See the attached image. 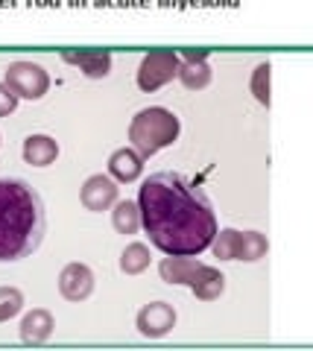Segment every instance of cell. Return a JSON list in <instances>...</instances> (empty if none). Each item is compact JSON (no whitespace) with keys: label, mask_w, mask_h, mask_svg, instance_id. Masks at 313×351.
I'll use <instances>...</instances> for the list:
<instances>
[{"label":"cell","mask_w":313,"mask_h":351,"mask_svg":"<svg viewBox=\"0 0 313 351\" xmlns=\"http://www.w3.org/2000/svg\"><path fill=\"white\" fill-rule=\"evenodd\" d=\"M141 173H144V158L132 147H121L109 156V176L114 182H121V184L138 182Z\"/></svg>","instance_id":"obj_12"},{"label":"cell","mask_w":313,"mask_h":351,"mask_svg":"<svg viewBox=\"0 0 313 351\" xmlns=\"http://www.w3.org/2000/svg\"><path fill=\"white\" fill-rule=\"evenodd\" d=\"M21 156L29 167H50L59 158V144L50 135H29L21 147Z\"/></svg>","instance_id":"obj_13"},{"label":"cell","mask_w":313,"mask_h":351,"mask_svg":"<svg viewBox=\"0 0 313 351\" xmlns=\"http://www.w3.org/2000/svg\"><path fill=\"white\" fill-rule=\"evenodd\" d=\"M79 202L94 214L109 211V208L117 202V182L112 176H103V173L88 176L82 184V191H79Z\"/></svg>","instance_id":"obj_7"},{"label":"cell","mask_w":313,"mask_h":351,"mask_svg":"<svg viewBox=\"0 0 313 351\" xmlns=\"http://www.w3.org/2000/svg\"><path fill=\"white\" fill-rule=\"evenodd\" d=\"M179 59H208V50H185V53H181V56Z\"/></svg>","instance_id":"obj_23"},{"label":"cell","mask_w":313,"mask_h":351,"mask_svg":"<svg viewBox=\"0 0 313 351\" xmlns=\"http://www.w3.org/2000/svg\"><path fill=\"white\" fill-rule=\"evenodd\" d=\"M179 82L188 88V91H202V88L211 85V64L208 59H179Z\"/></svg>","instance_id":"obj_15"},{"label":"cell","mask_w":313,"mask_h":351,"mask_svg":"<svg viewBox=\"0 0 313 351\" xmlns=\"http://www.w3.org/2000/svg\"><path fill=\"white\" fill-rule=\"evenodd\" d=\"M149 261H153V255H149L147 243H129L121 252V269L126 276H141V272L149 267Z\"/></svg>","instance_id":"obj_17"},{"label":"cell","mask_w":313,"mask_h":351,"mask_svg":"<svg viewBox=\"0 0 313 351\" xmlns=\"http://www.w3.org/2000/svg\"><path fill=\"white\" fill-rule=\"evenodd\" d=\"M181 120L164 106H149L141 108L132 123H129V144L141 158H149L155 152L173 147L179 141Z\"/></svg>","instance_id":"obj_3"},{"label":"cell","mask_w":313,"mask_h":351,"mask_svg":"<svg viewBox=\"0 0 313 351\" xmlns=\"http://www.w3.org/2000/svg\"><path fill=\"white\" fill-rule=\"evenodd\" d=\"M112 211V226L117 234H135L141 228V208L132 199H117Z\"/></svg>","instance_id":"obj_16"},{"label":"cell","mask_w":313,"mask_h":351,"mask_svg":"<svg viewBox=\"0 0 313 351\" xmlns=\"http://www.w3.org/2000/svg\"><path fill=\"white\" fill-rule=\"evenodd\" d=\"M62 59L88 76V80H103L112 73V53L109 50H64Z\"/></svg>","instance_id":"obj_10"},{"label":"cell","mask_w":313,"mask_h":351,"mask_svg":"<svg viewBox=\"0 0 313 351\" xmlns=\"http://www.w3.org/2000/svg\"><path fill=\"white\" fill-rule=\"evenodd\" d=\"M24 311V293L18 287H0V322H9Z\"/></svg>","instance_id":"obj_21"},{"label":"cell","mask_w":313,"mask_h":351,"mask_svg":"<svg viewBox=\"0 0 313 351\" xmlns=\"http://www.w3.org/2000/svg\"><path fill=\"white\" fill-rule=\"evenodd\" d=\"M190 290H193V295H197L199 302H214V299H220V295L225 293V276L217 267H208V263H205V267L197 272V278H193Z\"/></svg>","instance_id":"obj_14"},{"label":"cell","mask_w":313,"mask_h":351,"mask_svg":"<svg viewBox=\"0 0 313 351\" xmlns=\"http://www.w3.org/2000/svg\"><path fill=\"white\" fill-rule=\"evenodd\" d=\"M202 267L205 263L197 255H167L158 263V276L167 284H185V287H190Z\"/></svg>","instance_id":"obj_9"},{"label":"cell","mask_w":313,"mask_h":351,"mask_svg":"<svg viewBox=\"0 0 313 351\" xmlns=\"http://www.w3.org/2000/svg\"><path fill=\"white\" fill-rule=\"evenodd\" d=\"M53 331H56V319H53V313L45 311V307H32L24 319H21V339L29 346L47 343Z\"/></svg>","instance_id":"obj_11"},{"label":"cell","mask_w":313,"mask_h":351,"mask_svg":"<svg viewBox=\"0 0 313 351\" xmlns=\"http://www.w3.org/2000/svg\"><path fill=\"white\" fill-rule=\"evenodd\" d=\"M269 76H273V64L269 62L255 64L252 80H249V91L261 106H269V100H273V97H269Z\"/></svg>","instance_id":"obj_20"},{"label":"cell","mask_w":313,"mask_h":351,"mask_svg":"<svg viewBox=\"0 0 313 351\" xmlns=\"http://www.w3.org/2000/svg\"><path fill=\"white\" fill-rule=\"evenodd\" d=\"M135 328H138V334L147 339H161L176 328V311H173V304H167V302H149L138 311Z\"/></svg>","instance_id":"obj_6"},{"label":"cell","mask_w":313,"mask_h":351,"mask_svg":"<svg viewBox=\"0 0 313 351\" xmlns=\"http://www.w3.org/2000/svg\"><path fill=\"white\" fill-rule=\"evenodd\" d=\"M237 246H240V232L237 228H217V234H214L211 240V252H214V258H220V261H237Z\"/></svg>","instance_id":"obj_19"},{"label":"cell","mask_w":313,"mask_h":351,"mask_svg":"<svg viewBox=\"0 0 313 351\" xmlns=\"http://www.w3.org/2000/svg\"><path fill=\"white\" fill-rule=\"evenodd\" d=\"M6 85L21 97V100H41L50 91V76L36 62H12L6 68Z\"/></svg>","instance_id":"obj_5"},{"label":"cell","mask_w":313,"mask_h":351,"mask_svg":"<svg viewBox=\"0 0 313 351\" xmlns=\"http://www.w3.org/2000/svg\"><path fill=\"white\" fill-rule=\"evenodd\" d=\"M59 293L68 302H85L94 293V272L85 263H68L59 272Z\"/></svg>","instance_id":"obj_8"},{"label":"cell","mask_w":313,"mask_h":351,"mask_svg":"<svg viewBox=\"0 0 313 351\" xmlns=\"http://www.w3.org/2000/svg\"><path fill=\"white\" fill-rule=\"evenodd\" d=\"M176 71H179V53L173 50H149L147 56L141 59V68H138V88L147 94L164 88L167 82L176 80Z\"/></svg>","instance_id":"obj_4"},{"label":"cell","mask_w":313,"mask_h":351,"mask_svg":"<svg viewBox=\"0 0 313 351\" xmlns=\"http://www.w3.org/2000/svg\"><path fill=\"white\" fill-rule=\"evenodd\" d=\"M269 252V240L261 232H240V246H237V261L255 263Z\"/></svg>","instance_id":"obj_18"},{"label":"cell","mask_w":313,"mask_h":351,"mask_svg":"<svg viewBox=\"0 0 313 351\" xmlns=\"http://www.w3.org/2000/svg\"><path fill=\"white\" fill-rule=\"evenodd\" d=\"M18 100L21 97L12 91V88H9L6 82H0V117H9L18 108Z\"/></svg>","instance_id":"obj_22"},{"label":"cell","mask_w":313,"mask_h":351,"mask_svg":"<svg viewBox=\"0 0 313 351\" xmlns=\"http://www.w3.org/2000/svg\"><path fill=\"white\" fill-rule=\"evenodd\" d=\"M47 232L38 191L15 176H0V263L29 258Z\"/></svg>","instance_id":"obj_2"},{"label":"cell","mask_w":313,"mask_h":351,"mask_svg":"<svg viewBox=\"0 0 313 351\" xmlns=\"http://www.w3.org/2000/svg\"><path fill=\"white\" fill-rule=\"evenodd\" d=\"M141 226L164 255H202L217 234V214L199 184L176 170L153 173L138 193Z\"/></svg>","instance_id":"obj_1"}]
</instances>
